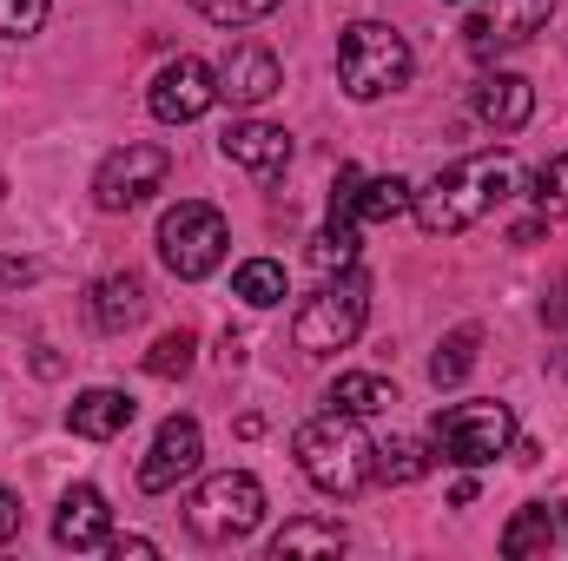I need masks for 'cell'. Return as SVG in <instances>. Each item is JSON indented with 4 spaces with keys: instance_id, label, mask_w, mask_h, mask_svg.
<instances>
[{
    "instance_id": "f546056e",
    "label": "cell",
    "mask_w": 568,
    "mask_h": 561,
    "mask_svg": "<svg viewBox=\"0 0 568 561\" xmlns=\"http://www.w3.org/2000/svg\"><path fill=\"white\" fill-rule=\"evenodd\" d=\"M13 536H20V496H13V489H0V549H7Z\"/></svg>"
},
{
    "instance_id": "277c9868",
    "label": "cell",
    "mask_w": 568,
    "mask_h": 561,
    "mask_svg": "<svg viewBox=\"0 0 568 561\" xmlns=\"http://www.w3.org/2000/svg\"><path fill=\"white\" fill-rule=\"evenodd\" d=\"M429 449H436L443 462H456V469H489L496 456L516 449V417H509V404H496V397L449 404V410L429 417Z\"/></svg>"
},
{
    "instance_id": "83f0119b",
    "label": "cell",
    "mask_w": 568,
    "mask_h": 561,
    "mask_svg": "<svg viewBox=\"0 0 568 561\" xmlns=\"http://www.w3.org/2000/svg\"><path fill=\"white\" fill-rule=\"evenodd\" d=\"M53 0H0V40H33Z\"/></svg>"
},
{
    "instance_id": "5b68a950",
    "label": "cell",
    "mask_w": 568,
    "mask_h": 561,
    "mask_svg": "<svg viewBox=\"0 0 568 561\" xmlns=\"http://www.w3.org/2000/svg\"><path fill=\"white\" fill-rule=\"evenodd\" d=\"M364 317H371V278H357V265H351V272H337V278L324 284L317 297H304V304H297L291 337H297V350H304V357H337V350H351V344H357Z\"/></svg>"
},
{
    "instance_id": "7a4b0ae2",
    "label": "cell",
    "mask_w": 568,
    "mask_h": 561,
    "mask_svg": "<svg viewBox=\"0 0 568 561\" xmlns=\"http://www.w3.org/2000/svg\"><path fill=\"white\" fill-rule=\"evenodd\" d=\"M291 456H297L304 482L324 496H364L377 482V442L364 436V417H351V410L311 417L291 436Z\"/></svg>"
},
{
    "instance_id": "ba28073f",
    "label": "cell",
    "mask_w": 568,
    "mask_h": 561,
    "mask_svg": "<svg viewBox=\"0 0 568 561\" xmlns=\"http://www.w3.org/2000/svg\"><path fill=\"white\" fill-rule=\"evenodd\" d=\"M165 172H172V152H165V145L126 140L120 152L100 159V172H93V205H100V212H133V205H145V198L165 185Z\"/></svg>"
},
{
    "instance_id": "603a6c76",
    "label": "cell",
    "mask_w": 568,
    "mask_h": 561,
    "mask_svg": "<svg viewBox=\"0 0 568 561\" xmlns=\"http://www.w3.org/2000/svg\"><path fill=\"white\" fill-rule=\"evenodd\" d=\"M357 245H364V238H357V218H331V225L311 238V265H317L324 278H331V272H351V265H357Z\"/></svg>"
},
{
    "instance_id": "836d02e7",
    "label": "cell",
    "mask_w": 568,
    "mask_h": 561,
    "mask_svg": "<svg viewBox=\"0 0 568 561\" xmlns=\"http://www.w3.org/2000/svg\"><path fill=\"white\" fill-rule=\"evenodd\" d=\"M562 377H568V350H562Z\"/></svg>"
},
{
    "instance_id": "7402d4cb",
    "label": "cell",
    "mask_w": 568,
    "mask_h": 561,
    "mask_svg": "<svg viewBox=\"0 0 568 561\" xmlns=\"http://www.w3.org/2000/svg\"><path fill=\"white\" fill-rule=\"evenodd\" d=\"M476 344H483V330H476V324L449 330V337L436 344V357H429V384H436V390L463 384V377H469V364H476Z\"/></svg>"
},
{
    "instance_id": "3957f363",
    "label": "cell",
    "mask_w": 568,
    "mask_h": 561,
    "mask_svg": "<svg viewBox=\"0 0 568 561\" xmlns=\"http://www.w3.org/2000/svg\"><path fill=\"white\" fill-rule=\"evenodd\" d=\"M410 40L397 33V27H384V20H357V27H344V40H337V80H344V93L351 100H384V93H397L404 80H410Z\"/></svg>"
},
{
    "instance_id": "8992f818",
    "label": "cell",
    "mask_w": 568,
    "mask_h": 561,
    "mask_svg": "<svg viewBox=\"0 0 568 561\" xmlns=\"http://www.w3.org/2000/svg\"><path fill=\"white\" fill-rule=\"evenodd\" d=\"M258 522H265V482L252 469H219L185 502V529L199 542H245Z\"/></svg>"
},
{
    "instance_id": "4dcf8cb0",
    "label": "cell",
    "mask_w": 568,
    "mask_h": 561,
    "mask_svg": "<svg viewBox=\"0 0 568 561\" xmlns=\"http://www.w3.org/2000/svg\"><path fill=\"white\" fill-rule=\"evenodd\" d=\"M106 555H133V561H145V555H159V549H152V542H145V536H113V542H106Z\"/></svg>"
},
{
    "instance_id": "2e32d148",
    "label": "cell",
    "mask_w": 568,
    "mask_h": 561,
    "mask_svg": "<svg viewBox=\"0 0 568 561\" xmlns=\"http://www.w3.org/2000/svg\"><path fill=\"white\" fill-rule=\"evenodd\" d=\"M529 113H536V86H529L523 73H489V80L476 86V120H483L489 133H523Z\"/></svg>"
},
{
    "instance_id": "d6a6232c",
    "label": "cell",
    "mask_w": 568,
    "mask_h": 561,
    "mask_svg": "<svg viewBox=\"0 0 568 561\" xmlns=\"http://www.w3.org/2000/svg\"><path fill=\"white\" fill-rule=\"evenodd\" d=\"M27 278H33L27 258H0V284H27Z\"/></svg>"
},
{
    "instance_id": "8fae6325",
    "label": "cell",
    "mask_w": 568,
    "mask_h": 561,
    "mask_svg": "<svg viewBox=\"0 0 568 561\" xmlns=\"http://www.w3.org/2000/svg\"><path fill=\"white\" fill-rule=\"evenodd\" d=\"M278 86H284L278 53L258 47V40H239V47L219 60V100H232V106H265Z\"/></svg>"
},
{
    "instance_id": "5bb4252c",
    "label": "cell",
    "mask_w": 568,
    "mask_h": 561,
    "mask_svg": "<svg viewBox=\"0 0 568 561\" xmlns=\"http://www.w3.org/2000/svg\"><path fill=\"white\" fill-rule=\"evenodd\" d=\"M503 555L509 561L568 555V502H529V509L503 529Z\"/></svg>"
},
{
    "instance_id": "9a60e30c",
    "label": "cell",
    "mask_w": 568,
    "mask_h": 561,
    "mask_svg": "<svg viewBox=\"0 0 568 561\" xmlns=\"http://www.w3.org/2000/svg\"><path fill=\"white\" fill-rule=\"evenodd\" d=\"M219 152H225L239 172L272 178V172H284V165H291V133H284V126H272V120H239V126H225Z\"/></svg>"
},
{
    "instance_id": "cb8c5ba5",
    "label": "cell",
    "mask_w": 568,
    "mask_h": 561,
    "mask_svg": "<svg viewBox=\"0 0 568 561\" xmlns=\"http://www.w3.org/2000/svg\"><path fill=\"white\" fill-rule=\"evenodd\" d=\"M232 290H239L252 310H272V304H284V265L278 258H245V265L232 272Z\"/></svg>"
},
{
    "instance_id": "30bf717a",
    "label": "cell",
    "mask_w": 568,
    "mask_h": 561,
    "mask_svg": "<svg viewBox=\"0 0 568 561\" xmlns=\"http://www.w3.org/2000/svg\"><path fill=\"white\" fill-rule=\"evenodd\" d=\"M199 456H205L199 422L192 417H165L159 422V436H152V449H145V462H140V489H152V496L179 489V482L199 469Z\"/></svg>"
},
{
    "instance_id": "ac0fdd59",
    "label": "cell",
    "mask_w": 568,
    "mask_h": 561,
    "mask_svg": "<svg viewBox=\"0 0 568 561\" xmlns=\"http://www.w3.org/2000/svg\"><path fill=\"white\" fill-rule=\"evenodd\" d=\"M145 317V278H133V272H113V278L93 284V324L100 330H126V324H140Z\"/></svg>"
},
{
    "instance_id": "f1b7e54d",
    "label": "cell",
    "mask_w": 568,
    "mask_h": 561,
    "mask_svg": "<svg viewBox=\"0 0 568 561\" xmlns=\"http://www.w3.org/2000/svg\"><path fill=\"white\" fill-rule=\"evenodd\" d=\"M205 20H219V27H252V20H265V13H278L284 0H192Z\"/></svg>"
},
{
    "instance_id": "d4e9b609",
    "label": "cell",
    "mask_w": 568,
    "mask_h": 561,
    "mask_svg": "<svg viewBox=\"0 0 568 561\" xmlns=\"http://www.w3.org/2000/svg\"><path fill=\"white\" fill-rule=\"evenodd\" d=\"M429 462H436V456H429L424 442H410V436H397V442H377V482H390V489L417 482Z\"/></svg>"
},
{
    "instance_id": "4316f807",
    "label": "cell",
    "mask_w": 568,
    "mask_h": 561,
    "mask_svg": "<svg viewBox=\"0 0 568 561\" xmlns=\"http://www.w3.org/2000/svg\"><path fill=\"white\" fill-rule=\"evenodd\" d=\"M536 212L556 225V218H568V152H556L542 172H536Z\"/></svg>"
},
{
    "instance_id": "1f68e13d",
    "label": "cell",
    "mask_w": 568,
    "mask_h": 561,
    "mask_svg": "<svg viewBox=\"0 0 568 561\" xmlns=\"http://www.w3.org/2000/svg\"><path fill=\"white\" fill-rule=\"evenodd\" d=\"M542 324H549V330H568V278L556 284V297L542 304Z\"/></svg>"
},
{
    "instance_id": "d6986e66",
    "label": "cell",
    "mask_w": 568,
    "mask_h": 561,
    "mask_svg": "<svg viewBox=\"0 0 568 561\" xmlns=\"http://www.w3.org/2000/svg\"><path fill=\"white\" fill-rule=\"evenodd\" d=\"M410 185L390 172V178H357V198H351V218L357 225H384V218H397V212H410Z\"/></svg>"
},
{
    "instance_id": "4fadbf2b",
    "label": "cell",
    "mask_w": 568,
    "mask_h": 561,
    "mask_svg": "<svg viewBox=\"0 0 568 561\" xmlns=\"http://www.w3.org/2000/svg\"><path fill=\"white\" fill-rule=\"evenodd\" d=\"M53 542H60V549H73V555H87V549H106V542H113V509H106V496H100L93 482H80V489H67V496H60Z\"/></svg>"
},
{
    "instance_id": "6da1fadb",
    "label": "cell",
    "mask_w": 568,
    "mask_h": 561,
    "mask_svg": "<svg viewBox=\"0 0 568 561\" xmlns=\"http://www.w3.org/2000/svg\"><path fill=\"white\" fill-rule=\"evenodd\" d=\"M516 185H523L516 152H469V159H456L449 172L429 178L424 192L410 198V212H417V225L429 238H456V232L483 225L496 205H509Z\"/></svg>"
},
{
    "instance_id": "e0dca14e",
    "label": "cell",
    "mask_w": 568,
    "mask_h": 561,
    "mask_svg": "<svg viewBox=\"0 0 568 561\" xmlns=\"http://www.w3.org/2000/svg\"><path fill=\"white\" fill-rule=\"evenodd\" d=\"M133 417H140V404H133L126 390H80V397H73V410H67L73 436H93V442L126 436V429H133Z\"/></svg>"
},
{
    "instance_id": "ffe728a7",
    "label": "cell",
    "mask_w": 568,
    "mask_h": 561,
    "mask_svg": "<svg viewBox=\"0 0 568 561\" xmlns=\"http://www.w3.org/2000/svg\"><path fill=\"white\" fill-rule=\"evenodd\" d=\"M331 404L351 410V417H384V410L397 404V384H384V377H371V370H351V377H337Z\"/></svg>"
},
{
    "instance_id": "484cf974",
    "label": "cell",
    "mask_w": 568,
    "mask_h": 561,
    "mask_svg": "<svg viewBox=\"0 0 568 561\" xmlns=\"http://www.w3.org/2000/svg\"><path fill=\"white\" fill-rule=\"evenodd\" d=\"M192 350H199L192 330H165V337L145 350V370H152V377H185V370H192Z\"/></svg>"
},
{
    "instance_id": "7c38bea8",
    "label": "cell",
    "mask_w": 568,
    "mask_h": 561,
    "mask_svg": "<svg viewBox=\"0 0 568 561\" xmlns=\"http://www.w3.org/2000/svg\"><path fill=\"white\" fill-rule=\"evenodd\" d=\"M556 13V0H489V13H476L463 33L476 53H496V47H523L529 33H542Z\"/></svg>"
},
{
    "instance_id": "9c48e42d",
    "label": "cell",
    "mask_w": 568,
    "mask_h": 561,
    "mask_svg": "<svg viewBox=\"0 0 568 561\" xmlns=\"http://www.w3.org/2000/svg\"><path fill=\"white\" fill-rule=\"evenodd\" d=\"M145 106H152V120H165V126H192V120H205V113L219 106V67H205L199 53L165 60V67L152 73Z\"/></svg>"
},
{
    "instance_id": "44dd1931",
    "label": "cell",
    "mask_w": 568,
    "mask_h": 561,
    "mask_svg": "<svg viewBox=\"0 0 568 561\" xmlns=\"http://www.w3.org/2000/svg\"><path fill=\"white\" fill-rule=\"evenodd\" d=\"M272 555H344V529L337 522H284L272 536Z\"/></svg>"
},
{
    "instance_id": "52a82bcc",
    "label": "cell",
    "mask_w": 568,
    "mask_h": 561,
    "mask_svg": "<svg viewBox=\"0 0 568 561\" xmlns=\"http://www.w3.org/2000/svg\"><path fill=\"white\" fill-rule=\"evenodd\" d=\"M225 245H232V232H225L219 205H205V198H179L159 218V258H165L172 278H185V284L212 278L225 265Z\"/></svg>"
}]
</instances>
